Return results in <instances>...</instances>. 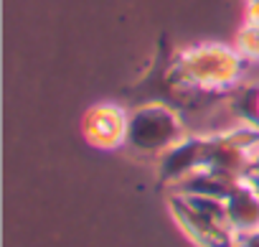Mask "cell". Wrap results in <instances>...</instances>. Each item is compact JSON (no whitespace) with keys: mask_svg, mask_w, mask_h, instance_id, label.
Listing matches in <instances>:
<instances>
[{"mask_svg":"<svg viewBox=\"0 0 259 247\" xmlns=\"http://www.w3.org/2000/svg\"><path fill=\"white\" fill-rule=\"evenodd\" d=\"M201 166H203V135H186L160 156L158 179L168 186H176L186 176L201 171Z\"/></svg>","mask_w":259,"mask_h":247,"instance_id":"cell-4","label":"cell"},{"mask_svg":"<svg viewBox=\"0 0 259 247\" xmlns=\"http://www.w3.org/2000/svg\"><path fill=\"white\" fill-rule=\"evenodd\" d=\"M224 206H226V219L234 234H246V232L259 229V196L246 181H241L224 199Z\"/></svg>","mask_w":259,"mask_h":247,"instance_id":"cell-5","label":"cell"},{"mask_svg":"<svg viewBox=\"0 0 259 247\" xmlns=\"http://www.w3.org/2000/svg\"><path fill=\"white\" fill-rule=\"evenodd\" d=\"M130 112L114 102H97L81 115V135L97 151H117L127 140Z\"/></svg>","mask_w":259,"mask_h":247,"instance_id":"cell-3","label":"cell"},{"mask_svg":"<svg viewBox=\"0 0 259 247\" xmlns=\"http://www.w3.org/2000/svg\"><path fill=\"white\" fill-rule=\"evenodd\" d=\"M244 181H246V184L256 191V196H259V168H249L246 176H244Z\"/></svg>","mask_w":259,"mask_h":247,"instance_id":"cell-10","label":"cell"},{"mask_svg":"<svg viewBox=\"0 0 259 247\" xmlns=\"http://www.w3.org/2000/svg\"><path fill=\"white\" fill-rule=\"evenodd\" d=\"M186 138V122L181 110L168 102H140L130 110L124 146L138 156H163Z\"/></svg>","mask_w":259,"mask_h":247,"instance_id":"cell-1","label":"cell"},{"mask_svg":"<svg viewBox=\"0 0 259 247\" xmlns=\"http://www.w3.org/2000/svg\"><path fill=\"white\" fill-rule=\"evenodd\" d=\"M234 46H236V51H239L244 59H249V61H259V26H254V23H244V26L236 31Z\"/></svg>","mask_w":259,"mask_h":247,"instance_id":"cell-7","label":"cell"},{"mask_svg":"<svg viewBox=\"0 0 259 247\" xmlns=\"http://www.w3.org/2000/svg\"><path fill=\"white\" fill-rule=\"evenodd\" d=\"M244 21L259 26V0H246V6H244Z\"/></svg>","mask_w":259,"mask_h":247,"instance_id":"cell-8","label":"cell"},{"mask_svg":"<svg viewBox=\"0 0 259 247\" xmlns=\"http://www.w3.org/2000/svg\"><path fill=\"white\" fill-rule=\"evenodd\" d=\"M229 110L244 125L259 128V84H239L226 97Z\"/></svg>","mask_w":259,"mask_h":247,"instance_id":"cell-6","label":"cell"},{"mask_svg":"<svg viewBox=\"0 0 259 247\" xmlns=\"http://www.w3.org/2000/svg\"><path fill=\"white\" fill-rule=\"evenodd\" d=\"M236 247H259V229L246 232V234H236Z\"/></svg>","mask_w":259,"mask_h":247,"instance_id":"cell-9","label":"cell"},{"mask_svg":"<svg viewBox=\"0 0 259 247\" xmlns=\"http://www.w3.org/2000/svg\"><path fill=\"white\" fill-rule=\"evenodd\" d=\"M168 211L183 229V234L198 247H236V234L219 219L196 209L183 194L173 191L168 196Z\"/></svg>","mask_w":259,"mask_h":247,"instance_id":"cell-2","label":"cell"}]
</instances>
